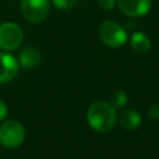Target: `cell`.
Returning a JSON list of instances; mask_svg holds the SVG:
<instances>
[{"mask_svg":"<svg viewBox=\"0 0 159 159\" xmlns=\"http://www.w3.org/2000/svg\"><path fill=\"white\" fill-rule=\"evenodd\" d=\"M86 118L88 125L93 130L98 133H107L116 125L118 116L116 113V108L109 102L96 101L87 109Z\"/></svg>","mask_w":159,"mask_h":159,"instance_id":"6da1fadb","label":"cell"},{"mask_svg":"<svg viewBox=\"0 0 159 159\" xmlns=\"http://www.w3.org/2000/svg\"><path fill=\"white\" fill-rule=\"evenodd\" d=\"M98 36L106 46L112 48H118L123 46L128 40L127 30L118 22L112 20H106L99 25Z\"/></svg>","mask_w":159,"mask_h":159,"instance_id":"7a4b0ae2","label":"cell"},{"mask_svg":"<svg viewBox=\"0 0 159 159\" xmlns=\"http://www.w3.org/2000/svg\"><path fill=\"white\" fill-rule=\"evenodd\" d=\"M25 134V128L19 120H6L0 125V144L5 148L15 149L24 143Z\"/></svg>","mask_w":159,"mask_h":159,"instance_id":"3957f363","label":"cell"},{"mask_svg":"<svg viewBox=\"0 0 159 159\" xmlns=\"http://www.w3.org/2000/svg\"><path fill=\"white\" fill-rule=\"evenodd\" d=\"M20 11L24 19L29 22L37 24L43 21L50 12L48 0H21Z\"/></svg>","mask_w":159,"mask_h":159,"instance_id":"277c9868","label":"cell"},{"mask_svg":"<svg viewBox=\"0 0 159 159\" xmlns=\"http://www.w3.org/2000/svg\"><path fill=\"white\" fill-rule=\"evenodd\" d=\"M24 39L21 27L11 21L0 24V48L4 51H14L19 48Z\"/></svg>","mask_w":159,"mask_h":159,"instance_id":"5b68a950","label":"cell"},{"mask_svg":"<svg viewBox=\"0 0 159 159\" xmlns=\"http://www.w3.org/2000/svg\"><path fill=\"white\" fill-rule=\"evenodd\" d=\"M118 9L128 17H142L152 9L150 0H118Z\"/></svg>","mask_w":159,"mask_h":159,"instance_id":"8992f818","label":"cell"},{"mask_svg":"<svg viewBox=\"0 0 159 159\" xmlns=\"http://www.w3.org/2000/svg\"><path fill=\"white\" fill-rule=\"evenodd\" d=\"M17 60L7 52H0V84L10 82L19 72Z\"/></svg>","mask_w":159,"mask_h":159,"instance_id":"52a82bcc","label":"cell"},{"mask_svg":"<svg viewBox=\"0 0 159 159\" xmlns=\"http://www.w3.org/2000/svg\"><path fill=\"white\" fill-rule=\"evenodd\" d=\"M17 62L24 68H35L41 62V52L35 47H25L20 52Z\"/></svg>","mask_w":159,"mask_h":159,"instance_id":"ba28073f","label":"cell"},{"mask_svg":"<svg viewBox=\"0 0 159 159\" xmlns=\"http://www.w3.org/2000/svg\"><path fill=\"white\" fill-rule=\"evenodd\" d=\"M119 124L125 128V129H137L140 124H142V116L139 114V112L134 111V109H124L119 113L118 118Z\"/></svg>","mask_w":159,"mask_h":159,"instance_id":"9c48e42d","label":"cell"},{"mask_svg":"<svg viewBox=\"0 0 159 159\" xmlns=\"http://www.w3.org/2000/svg\"><path fill=\"white\" fill-rule=\"evenodd\" d=\"M150 39L140 31L133 32L130 35V47L137 53H147L150 50Z\"/></svg>","mask_w":159,"mask_h":159,"instance_id":"30bf717a","label":"cell"},{"mask_svg":"<svg viewBox=\"0 0 159 159\" xmlns=\"http://www.w3.org/2000/svg\"><path fill=\"white\" fill-rule=\"evenodd\" d=\"M109 103L117 109V108H123L125 107V104L128 103V94L122 91V89H117L111 94L109 98Z\"/></svg>","mask_w":159,"mask_h":159,"instance_id":"8fae6325","label":"cell"},{"mask_svg":"<svg viewBox=\"0 0 159 159\" xmlns=\"http://www.w3.org/2000/svg\"><path fill=\"white\" fill-rule=\"evenodd\" d=\"M51 1L60 10H68V9L73 7L77 2V0H51Z\"/></svg>","mask_w":159,"mask_h":159,"instance_id":"7c38bea8","label":"cell"},{"mask_svg":"<svg viewBox=\"0 0 159 159\" xmlns=\"http://www.w3.org/2000/svg\"><path fill=\"white\" fill-rule=\"evenodd\" d=\"M97 5L103 10H112L116 6V0H97Z\"/></svg>","mask_w":159,"mask_h":159,"instance_id":"4fadbf2b","label":"cell"},{"mask_svg":"<svg viewBox=\"0 0 159 159\" xmlns=\"http://www.w3.org/2000/svg\"><path fill=\"white\" fill-rule=\"evenodd\" d=\"M148 114L152 119H159V103L150 106V108L148 111Z\"/></svg>","mask_w":159,"mask_h":159,"instance_id":"5bb4252c","label":"cell"},{"mask_svg":"<svg viewBox=\"0 0 159 159\" xmlns=\"http://www.w3.org/2000/svg\"><path fill=\"white\" fill-rule=\"evenodd\" d=\"M7 106H6V103L4 102V101H1L0 99V120H2V119H5L6 118V116H7Z\"/></svg>","mask_w":159,"mask_h":159,"instance_id":"9a60e30c","label":"cell"},{"mask_svg":"<svg viewBox=\"0 0 159 159\" xmlns=\"http://www.w3.org/2000/svg\"><path fill=\"white\" fill-rule=\"evenodd\" d=\"M134 26H135V22H134V21H128V22H127V26H125L124 29H133Z\"/></svg>","mask_w":159,"mask_h":159,"instance_id":"2e32d148","label":"cell"}]
</instances>
